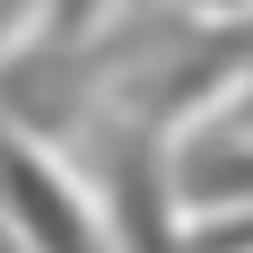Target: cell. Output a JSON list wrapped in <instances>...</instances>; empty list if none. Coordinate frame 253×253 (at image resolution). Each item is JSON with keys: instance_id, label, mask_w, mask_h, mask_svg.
Wrapping results in <instances>:
<instances>
[{"instance_id": "1", "label": "cell", "mask_w": 253, "mask_h": 253, "mask_svg": "<svg viewBox=\"0 0 253 253\" xmlns=\"http://www.w3.org/2000/svg\"><path fill=\"white\" fill-rule=\"evenodd\" d=\"M87 149H96V210L114 227V253H192L175 131L140 123V114H96Z\"/></svg>"}, {"instance_id": "2", "label": "cell", "mask_w": 253, "mask_h": 253, "mask_svg": "<svg viewBox=\"0 0 253 253\" xmlns=\"http://www.w3.org/2000/svg\"><path fill=\"white\" fill-rule=\"evenodd\" d=\"M0 218L18 227L26 253H114L105 210L61 175V157L0 105Z\"/></svg>"}, {"instance_id": "3", "label": "cell", "mask_w": 253, "mask_h": 253, "mask_svg": "<svg viewBox=\"0 0 253 253\" xmlns=\"http://www.w3.org/2000/svg\"><path fill=\"white\" fill-rule=\"evenodd\" d=\"M105 18H114V0H44L35 9V35L44 44H96Z\"/></svg>"}, {"instance_id": "4", "label": "cell", "mask_w": 253, "mask_h": 253, "mask_svg": "<svg viewBox=\"0 0 253 253\" xmlns=\"http://www.w3.org/2000/svg\"><path fill=\"white\" fill-rule=\"evenodd\" d=\"M192 253H253V210H236V218H192Z\"/></svg>"}, {"instance_id": "5", "label": "cell", "mask_w": 253, "mask_h": 253, "mask_svg": "<svg viewBox=\"0 0 253 253\" xmlns=\"http://www.w3.org/2000/svg\"><path fill=\"white\" fill-rule=\"evenodd\" d=\"M35 9H44V0H0V52L18 44V26H26V18H35Z\"/></svg>"}, {"instance_id": "6", "label": "cell", "mask_w": 253, "mask_h": 253, "mask_svg": "<svg viewBox=\"0 0 253 253\" xmlns=\"http://www.w3.org/2000/svg\"><path fill=\"white\" fill-rule=\"evenodd\" d=\"M183 9H201V18H253V0H183Z\"/></svg>"}, {"instance_id": "7", "label": "cell", "mask_w": 253, "mask_h": 253, "mask_svg": "<svg viewBox=\"0 0 253 253\" xmlns=\"http://www.w3.org/2000/svg\"><path fill=\"white\" fill-rule=\"evenodd\" d=\"M0 253H26V245H18V227H9V218H0Z\"/></svg>"}, {"instance_id": "8", "label": "cell", "mask_w": 253, "mask_h": 253, "mask_svg": "<svg viewBox=\"0 0 253 253\" xmlns=\"http://www.w3.org/2000/svg\"><path fill=\"white\" fill-rule=\"evenodd\" d=\"M236 131H253V96H245V105H236Z\"/></svg>"}]
</instances>
